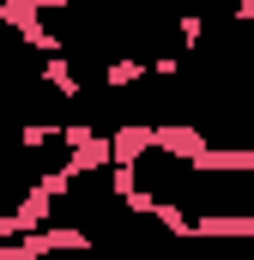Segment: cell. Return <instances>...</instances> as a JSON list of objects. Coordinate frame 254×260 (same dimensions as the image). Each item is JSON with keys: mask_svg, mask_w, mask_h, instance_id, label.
Instances as JSON below:
<instances>
[{"mask_svg": "<svg viewBox=\"0 0 254 260\" xmlns=\"http://www.w3.org/2000/svg\"><path fill=\"white\" fill-rule=\"evenodd\" d=\"M145 157H151V121L109 127V164H145Z\"/></svg>", "mask_w": 254, "mask_h": 260, "instance_id": "5b68a950", "label": "cell"}, {"mask_svg": "<svg viewBox=\"0 0 254 260\" xmlns=\"http://www.w3.org/2000/svg\"><path fill=\"white\" fill-rule=\"evenodd\" d=\"M18 145H24V151H49V145H61V121H24V127H18Z\"/></svg>", "mask_w": 254, "mask_h": 260, "instance_id": "30bf717a", "label": "cell"}, {"mask_svg": "<svg viewBox=\"0 0 254 260\" xmlns=\"http://www.w3.org/2000/svg\"><path fill=\"white\" fill-rule=\"evenodd\" d=\"M200 176H254V145H212L200 157Z\"/></svg>", "mask_w": 254, "mask_h": 260, "instance_id": "8992f818", "label": "cell"}, {"mask_svg": "<svg viewBox=\"0 0 254 260\" xmlns=\"http://www.w3.org/2000/svg\"><path fill=\"white\" fill-rule=\"evenodd\" d=\"M151 218H157L170 236H188V212H182L176 200H157V206H151Z\"/></svg>", "mask_w": 254, "mask_h": 260, "instance_id": "8fae6325", "label": "cell"}, {"mask_svg": "<svg viewBox=\"0 0 254 260\" xmlns=\"http://www.w3.org/2000/svg\"><path fill=\"white\" fill-rule=\"evenodd\" d=\"M145 79V61H133V55H115V61L103 67V85L109 91H127V85H139Z\"/></svg>", "mask_w": 254, "mask_h": 260, "instance_id": "9c48e42d", "label": "cell"}, {"mask_svg": "<svg viewBox=\"0 0 254 260\" xmlns=\"http://www.w3.org/2000/svg\"><path fill=\"white\" fill-rule=\"evenodd\" d=\"M0 24H6L12 37H24L30 24H43V6H37V0H0Z\"/></svg>", "mask_w": 254, "mask_h": 260, "instance_id": "ba28073f", "label": "cell"}, {"mask_svg": "<svg viewBox=\"0 0 254 260\" xmlns=\"http://www.w3.org/2000/svg\"><path fill=\"white\" fill-rule=\"evenodd\" d=\"M176 37H182V49H200V43H206V18H200V12H182V18H176Z\"/></svg>", "mask_w": 254, "mask_h": 260, "instance_id": "7c38bea8", "label": "cell"}, {"mask_svg": "<svg viewBox=\"0 0 254 260\" xmlns=\"http://www.w3.org/2000/svg\"><path fill=\"white\" fill-rule=\"evenodd\" d=\"M61 170L73 176V182H85V176H103L109 170V133L97 127V121H61Z\"/></svg>", "mask_w": 254, "mask_h": 260, "instance_id": "6da1fadb", "label": "cell"}, {"mask_svg": "<svg viewBox=\"0 0 254 260\" xmlns=\"http://www.w3.org/2000/svg\"><path fill=\"white\" fill-rule=\"evenodd\" d=\"M55 206H61V200L49 194L43 182H30V194L18 200L12 212H0V242H12V236H30V230H43V224H55Z\"/></svg>", "mask_w": 254, "mask_h": 260, "instance_id": "3957f363", "label": "cell"}, {"mask_svg": "<svg viewBox=\"0 0 254 260\" xmlns=\"http://www.w3.org/2000/svg\"><path fill=\"white\" fill-rule=\"evenodd\" d=\"M151 151L176 170H200V157L212 151V133L200 121H151Z\"/></svg>", "mask_w": 254, "mask_h": 260, "instance_id": "7a4b0ae2", "label": "cell"}, {"mask_svg": "<svg viewBox=\"0 0 254 260\" xmlns=\"http://www.w3.org/2000/svg\"><path fill=\"white\" fill-rule=\"evenodd\" d=\"M37 6H43V18H49V12H67L73 0H37Z\"/></svg>", "mask_w": 254, "mask_h": 260, "instance_id": "5bb4252c", "label": "cell"}, {"mask_svg": "<svg viewBox=\"0 0 254 260\" xmlns=\"http://www.w3.org/2000/svg\"><path fill=\"white\" fill-rule=\"evenodd\" d=\"M145 73L151 79H176L182 73V55H157V61H145Z\"/></svg>", "mask_w": 254, "mask_h": 260, "instance_id": "4fadbf2b", "label": "cell"}, {"mask_svg": "<svg viewBox=\"0 0 254 260\" xmlns=\"http://www.w3.org/2000/svg\"><path fill=\"white\" fill-rule=\"evenodd\" d=\"M248 55H254V43H248Z\"/></svg>", "mask_w": 254, "mask_h": 260, "instance_id": "9a60e30c", "label": "cell"}, {"mask_svg": "<svg viewBox=\"0 0 254 260\" xmlns=\"http://www.w3.org/2000/svg\"><path fill=\"white\" fill-rule=\"evenodd\" d=\"M37 79H43L49 91H61V97H73V103H79V91H85V85H79V67L67 61V55H49V61L37 67Z\"/></svg>", "mask_w": 254, "mask_h": 260, "instance_id": "52a82bcc", "label": "cell"}, {"mask_svg": "<svg viewBox=\"0 0 254 260\" xmlns=\"http://www.w3.org/2000/svg\"><path fill=\"white\" fill-rule=\"evenodd\" d=\"M188 236H200V242H254V206H242V212H200V218H188Z\"/></svg>", "mask_w": 254, "mask_h": 260, "instance_id": "277c9868", "label": "cell"}]
</instances>
